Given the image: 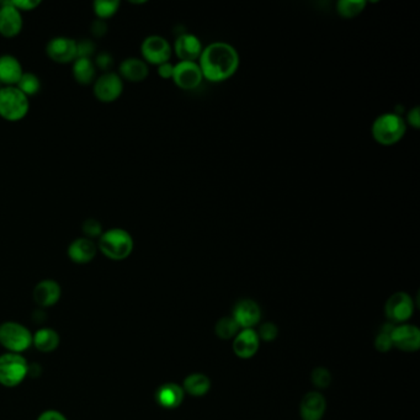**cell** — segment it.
Instances as JSON below:
<instances>
[{"mask_svg":"<svg viewBox=\"0 0 420 420\" xmlns=\"http://www.w3.org/2000/svg\"><path fill=\"white\" fill-rule=\"evenodd\" d=\"M199 65L205 79L220 83L236 74L239 67V54L229 43L221 41L210 43L202 49Z\"/></svg>","mask_w":420,"mask_h":420,"instance_id":"obj_1","label":"cell"},{"mask_svg":"<svg viewBox=\"0 0 420 420\" xmlns=\"http://www.w3.org/2000/svg\"><path fill=\"white\" fill-rule=\"evenodd\" d=\"M135 248V241L129 231L120 227H113L108 231H104L99 238L97 249L105 258L121 261L129 258Z\"/></svg>","mask_w":420,"mask_h":420,"instance_id":"obj_2","label":"cell"},{"mask_svg":"<svg viewBox=\"0 0 420 420\" xmlns=\"http://www.w3.org/2000/svg\"><path fill=\"white\" fill-rule=\"evenodd\" d=\"M372 136L382 146H392L403 138L407 124L397 113H386L376 118L372 124Z\"/></svg>","mask_w":420,"mask_h":420,"instance_id":"obj_3","label":"cell"},{"mask_svg":"<svg viewBox=\"0 0 420 420\" xmlns=\"http://www.w3.org/2000/svg\"><path fill=\"white\" fill-rule=\"evenodd\" d=\"M30 111V99L17 86L0 88V118L8 122H19Z\"/></svg>","mask_w":420,"mask_h":420,"instance_id":"obj_4","label":"cell"},{"mask_svg":"<svg viewBox=\"0 0 420 420\" xmlns=\"http://www.w3.org/2000/svg\"><path fill=\"white\" fill-rule=\"evenodd\" d=\"M29 365L24 356L8 353L0 356V383L6 387H15L25 380Z\"/></svg>","mask_w":420,"mask_h":420,"instance_id":"obj_5","label":"cell"},{"mask_svg":"<svg viewBox=\"0 0 420 420\" xmlns=\"http://www.w3.org/2000/svg\"><path fill=\"white\" fill-rule=\"evenodd\" d=\"M0 344L10 353L20 354L33 345V334L22 324L6 322L0 325Z\"/></svg>","mask_w":420,"mask_h":420,"instance_id":"obj_6","label":"cell"},{"mask_svg":"<svg viewBox=\"0 0 420 420\" xmlns=\"http://www.w3.org/2000/svg\"><path fill=\"white\" fill-rule=\"evenodd\" d=\"M124 81L118 72H106L97 76L92 83V94L97 102L104 104L115 103L124 92Z\"/></svg>","mask_w":420,"mask_h":420,"instance_id":"obj_7","label":"cell"},{"mask_svg":"<svg viewBox=\"0 0 420 420\" xmlns=\"http://www.w3.org/2000/svg\"><path fill=\"white\" fill-rule=\"evenodd\" d=\"M140 54L142 60L147 65H161L165 62H170L172 58V45L167 38L159 35L147 36L140 43Z\"/></svg>","mask_w":420,"mask_h":420,"instance_id":"obj_8","label":"cell"},{"mask_svg":"<svg viewBox=\"0 0 420 420\" xmlns=\"http://www.w3.org/2000/svg\"><path fill=\"white\" fill-rule=\"evenodd\" d=\"M46 54L56 63H73L76 60V40L67 36L51 38L46 46Z\"/></svg>","mask_w":420,"mask_h":420,"instance_id":"obj_9","label":"cell"},{"mask_svg":"<svg viewBox=\"0 0 420 420\" xmlns=\"http://www.w3.org/2000/svg\"><path fill=\"white\" fill-rule=\"evenodd\" d=\"M172 79L180 89L193 90L202 83L204 76L197 62L180 60L179 63L174 65Z\"/></svg>","mask_w":420,"mask_h":420,"instance_id":"obj_10","label":"cell"},{"mask_svg":"<svg viewBox=\"0 0 420 420\" xmlns=\"http://www.w3.org/2000/svg\"><path fill=\"white\" fill-rule=\"evenodd\" d=\"M414 305L405 292H396L386 303V316L392 323H404L413 316Z\"/></svg>","mask_w":420,"mask_h":420,"instance_id":"obj_11","label":"cell"},{"mask_svg":"<svg viewBox=\"0 0 420 420\" xmlns=\"http://www.w3.org/2000/svg\"><path fill=\"white\" fill-rule=\"evenodd\" d=\"M24 27L22 11L17 10L10 1L0 4V35L6 38H17Z\"/></svg>","mask_w":420,"mask_h":420,"instance_id":"obj_12","label":"cell"},{"mask_svg":"<svg viewBox=\"0 0 420 420\" xmlns=\"http://www.w3.org/2000/svg\"><path fill=\"white\" fill-rule=\"evenodd\" d=\"M391 340L392 344L399 350L417 351L420 346V332L419 329L412 324H403L399 327H394L391 333Z\"/></svg>","mask_w":420,"mask_h":420,"instance_id":"obj_13","label":"cell"},{"mask_svg":"<svg viewBox=\"0 0 420 420\" xmlns=\"http://www.w3.org/2000/svg\"><path fill=\"white\" fill-rule=\"evenodd\" d=\"M202 43L194 33H183L174 43V52L180 60L196 62L202 54Z\"/></svg>","mask_w":420,"mask_h":420,"instance_id":"obj_14","label":"cell"},{"mask_svg":"<svg viewBox=\"0 0 420 420\" xmlns=\"http://www.w3.org/2000/svg\"><path fill=\"white\" fill-rule=\"evenodd\" d=\"M97 245L89 238L79 237L70 243L67 249L68 258L76 264L90 263L97 257Z\"/></svg>","mask_w":420,"mask_h":420,"instance_id":"obj_15","label":"cell"},{"mask_svg":"<svg viewBox=\"0 0 420 420\" xmlns=\"http://www.w3.org/2000/svg\"><path fill=\"white\" fill-rule=\"evenodd\" d=\"M232 317L234 318L241 328L252 329V327L259 323L261 312L257 302L252 300H241L233 308Z\"/></svg>","mask_w":420,"mask_h":420,"instance_id":"obj_16","label":"cell"},{"mask_svg":"<svg viewBox=\"0 0 420 420\" xmlns=\"http://www.w3.org/2000/svg\"><path fill=\"white\" fill-rule=\"evenodd\" d=\"M118 74L124 81L140 83L146 81L150 74V67L142 58L127 57L120 63Z\"/></svg>","mask_w":420,"mask_h":420,"instance_id":"obj_17","label":"cell"},{"mask_svg":"<svg viewBox=\"0 0 420 420\" xmlns=\"http://www.w3.org/2000/svg\"><path fill=\"white\" fill-rule=\"evenodd\" d=\"M24 74L22 62L13 54L0 56V84L3 86H17Z\"/></svg>","mask_w":420,"mask_h":420,"instance_id":"obj_18","label":"cell"},{"mask_svg":"<svg viewBox=\"0 0 420 420\" xmlns=\"http://www.w3.org/2000/svg\"><path fill=\"white\" fill-rule=\"evenodd\" d=\"M327 403L323 396L318 392H308L300 404L302 420H321L323 418Z\"/></svg>","mask_w":420,"mask_h":420,"instance_id":"obj_19","label":"cell"},{"mask_svg":"<svg viewBox=\"0 0 420 420\" xmlns=\"http://www.w3.org/2000/svg\"><path fill=\"white\" fill-rule=\"evenodd\" d=\"M258 333L253 329H244L233 340V351L242 359H249L257 354L259 349Z\"/></svg>","mask_w":420,"mask_h":420,"instance_id":"obj_20","label":"cell"},{"mask_svg":"<svg viewBox=\"0 0 420 420\" xmlns=\"http://www.w3.org/2000/svg\"><path fill=\"white\" fill-rule=\"evenodd\" d=\"M62 290L57 281L42 280L33 290V300L42 307H51L60 301Z\"/></svg>","mask_w":420,"mask_h":420,"instance_id":"obj_21","label":"cell"},{"mask_svg":"<svg viewBox=\"0 0 420 420\" xmlns=\"http://www.w3.org/2000/svg\"><path fill=\"white\" fill-rule=\"evenodd\" d=\"M156 399L163 408L175 410L183 403V387H180L177 383H165L156 389Z\"/></svg>","mask_w":420,"mask_h":420,"instance_id":"obj_22","label":"cell"},{"mask_svg":"<svg viewBox=\"0 0 420 420\" xmlns=\"http://www.w3.org/2000/svg\"><path fill=\"white\" fill-rule=\"evenodd\" d=\"M72 76L81 86H90L97 79V67L92 58H76L72 63Z\"/></svg>","mask_w":420,"mask_h":420,"instance_id":"obj_23","label":"cell"},{"mask_svg":"<svg viewBox=\"0 0 420 420\" xmlns=\"http://www.w3.org/2000/svg\"><path fill=\"white\" fill-rule=\"evenodd\" d=\"M33 344L38 350L42 353L54 351L60 345V337L54 332V329L42 328L33 335Z\"/></svg>","mask_w":420,"mask_h":420,"instance_id":"obj_24","label":"cell"},{"mask_svg":"<svg viewBox=\"0 0 420 420\" xmlns=\"http://www.w3.org/2000/svg\"><path fill=\"white\" fill-rule=\"evenodd\" d=\"M210 380L202 373H193L184 380V392L195 397H201L210 391Z\"/></svg>","mask_w":420,"mask_h":420,"instance_id":"obj_25","label":"cell"},{"mask_svg":"<svg viewBox=\"0 0 420 420\" xmlns=\"http://www.w3.org/2000/svg\"><path fill=\"white\" fill-rule=\"evenodd\" d=\"M17 88L27 97H35L41 92V81L35 73L24 72L22 79L17 84Z\"/></svg>","mask_w":420,"mask_h":420,"instance_id":"obj_26","label":"cell"},{"mask_svg":"<svg viewBox=\"0 0 420 420\" xmlns=\"http://www.w3.org/2000/svg\"><path fill=\"white\" fill-rule=\"evenodd\" d=\"M366 6L365 0H339L337 3V11L340 17L353 19L361 14Z\"/></svg>","mask_w":420,"mask_h":420,"instance_id":"obj_27","label":"cell"},{"mask_svg":"<svg viewBox=\"0 0 420 420\" xmlns=\"http://www.w3.org/2000/svg\"><path fill=\"white\" fill-rule=\"evenodd\" d=\"M119 0H97L92 4L94 14L97 19L100 20H108L119 11Z\"/></svg>","mask_w":420,"mask_h":420,"instance_id":"obj_28","label":"cell"},{"mask_svg":"<svg viewBox=\"0 0 420 420\" xmlns=\"http://www.w3.org/2000/svg\"><path fill=\"white\" fill-rule=\"evenodd\" d=\"M239 324L234 321L233 317L221 318L216 324L215 332L218 338L229 340L236 338V335L241 332Z\"/></svg>","mask_w":420,"mask_h":420,"instance_id":"obj_29","label":"cell"},{"mask_svg":"<svg viewBox=\"0 0 420 420\" xmlns=\"http://www.w3.org/2000/svg\"><path fill=\"white\" fill-rule=\"evenodd\" d=\"M81 232H83L84 237L89 238L92 241H94L95 238L99 239L104 233L103 223L94 217H89L81 223Z\"/></svg>","mask_w":420,"mask_h":420,"instance_id":"obj_30","label":"cell"},{"mask_svg":"<svg viewBox=\"0 0 420 420\" xmlns=\"http://www.w3.org/2000/svg\"><path fill=\"white\" fill-rule=\"evenodd\" d=\"M394 328L392 324H387V325L383 327L381 333L378 334L376 341H375V346H376L378 351L387 353V351L392 349L394 344H392V340H391V333H392V329Z\"/></svg>","mask_w":420,"mask_h":420,"instance_id":"obj_31","label":"cell"},{"mask_svg":"<svg viewBox=\"0 0 420 420\" xmlns=\"http://www.w3.org/2000/svg\"><path fill=\"white\" fill-rule=\"evenodd\" d=\"M97 52V45L90 38L76 41V58H92Z\"/></svg>","mask_w":420,"mask_h":420,"instance_id":"obj_32","label":"cell"},{"mask_svg":"<svg viewBox=\"0 0 420 420\" xmlns=\"http://www.w3.org/2000/svg\"><path fill=\"white\" fill-rule=\"evenodd\" d=\"M311 378H312L313 385L318 388H327L330 385V382H332V375L324 367L314 369Z\"/></svg>","mask_w":420,"mask_h":420,"instance_id":"obj_33","label":"cell"},{"mask_svg":"<svg viewBox=\"0 0 420 420\" xmlns=\"http://www.w3.org/2000/svg\"><path fill=\"white\" fill-rule=\"evenodd\" d=\"M92 60H94V65L97 67V70H100L103 73H106V72H111V70H113V54L108 52V51H102L100 54H97L95 58Z\"/></svg>","mask_w":420,"mask_h":420,"instance_id":"obj_34","label":"cell"},{"mask_svg":"<svg viewBox=\"0 0 420 420\" xmlns=\"http://www.w3.org/2000/svg\"><path fill=\"white\" fill-rule=\"evenodd\" d=\"M259 339H263L264 341H273L277 337V327L273 323H264L260 327L259 330Z\"/></svg>","mask_w":420,"mask_h":420,"instance_id":"obj_35","label":"cell"},{"mask_svg":"<svg viewBox=\"0 0 420 420\" xmlns=\"http://www.w3.org/2000/svg\"><path fill=\"white\" fill-rule=\"evenodd\" d=\"M89 29H90L92 38H102L108 33V22L105 20H100V19H95V20H92Z\"/></svg>","mask_w":420,"mask_h":420,"instance_id":"obj_36","label":"cell"},{"mask_svg":"<svg viewBox=\"0 0 420 420\" xmlns=\"http://www.w3.org/2000/svg\"><path fill=\"white\" fill-rule=\"evenodd\" d=\"M10 3L22 13V11L35 10L38 6H41V1H38V0H14Z\"/></svg>","mask_w":420,"mask_h":420,"instance_id":"obj_37","label":"cell"},{"mask_svg":"<svg viewBox=\"0 0 420 420\" xmlns=\"http://www.w3.org/2000/svg\"><path fill=\"white\" fill-rule=\"evenodd\" d=\"M407 122L413 127V129H418L420 127V113L419 106H415L412 108L408 115H407ZM405 122V124H407Z\"/></svg>","mask_w":420,"mask_h":420,"instance_id":"obj_38","label":"cell"},{"mask_svg":"<svg viewBox=\"0 0 420 420\" xmlns=\"http://www.w3.org/2000/svg\"><path fill=\"white\" fill-rule=\"evenodd\" d=\"M174 73V65L170 62H165L163 65H158V76L163 79H172Z\"/></svg>","mask_w":420,"mask_h":420,"instance_id":"obj_39","label":"cell"},{"mask_svg":"<svg viewBox=\"0 0 420 420\" xmlns=\"http://www.w3.org/2000/svg\"><path fill=\"white\" fill-rule=\"evenodd\" d=\"M38 420H67L63 414H60V412L56 410H47L43 412L42 414L38 417Z\"/></svg>","mask_w":420,"mask_h":420,"instance_id":"obj_40","label":"cell"},{"mask_svg":"<svg viewBox=\"0 0 420 420\" xmlns=\"http://www.w3.org/2000/svg\"><path fill=\"white\" fill-rule=\"evenodd\" d=\"M0 88H1V84H0Z\"/></svg>","mask_w":420,"mask_h":420,"instance_id":"obj_41","label":"cell"}]
</instances>
